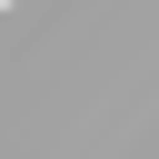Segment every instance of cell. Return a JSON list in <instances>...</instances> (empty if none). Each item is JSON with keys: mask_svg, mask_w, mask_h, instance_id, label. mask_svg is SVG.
I'll use <instances>...</instances> for the list:
<instances>
[{"mask_svg": "<svg viewBox=\"0 0 159 159\" xmlns=\"http://www.w3.org/2000/svg\"><path fill=\"white\" fill-rule=\"evenodd\" d=\"M0 10H10V0H0Z\"/></svg>", "mask_w": 159, "mask_h": 159, "instance_id": "cell-1", "label": "cell"}]
</instances>
